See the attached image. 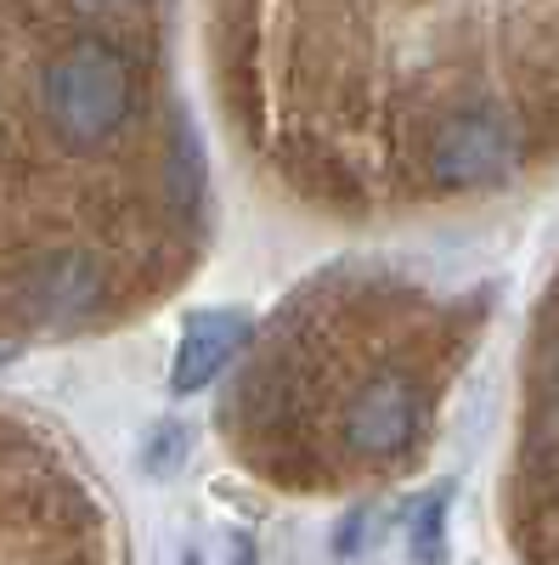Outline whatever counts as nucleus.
<instances>
[{"instance_id":"1","label":"nucleus","mask_w":559,"mask_h":565,"mask_svg":"<svg viewBox=\"0 0 559 565\" xmlns=\"http://www.w3.org/2000/svg\"><path fill=\"white\" fill-rule=\"evenodd\" d=\"M238 340H244V317L238 311H204V317H193V322H186V340H181L170 385L175 391H204L215 373L238 356Z\"/></svg>"}]
</instances>
